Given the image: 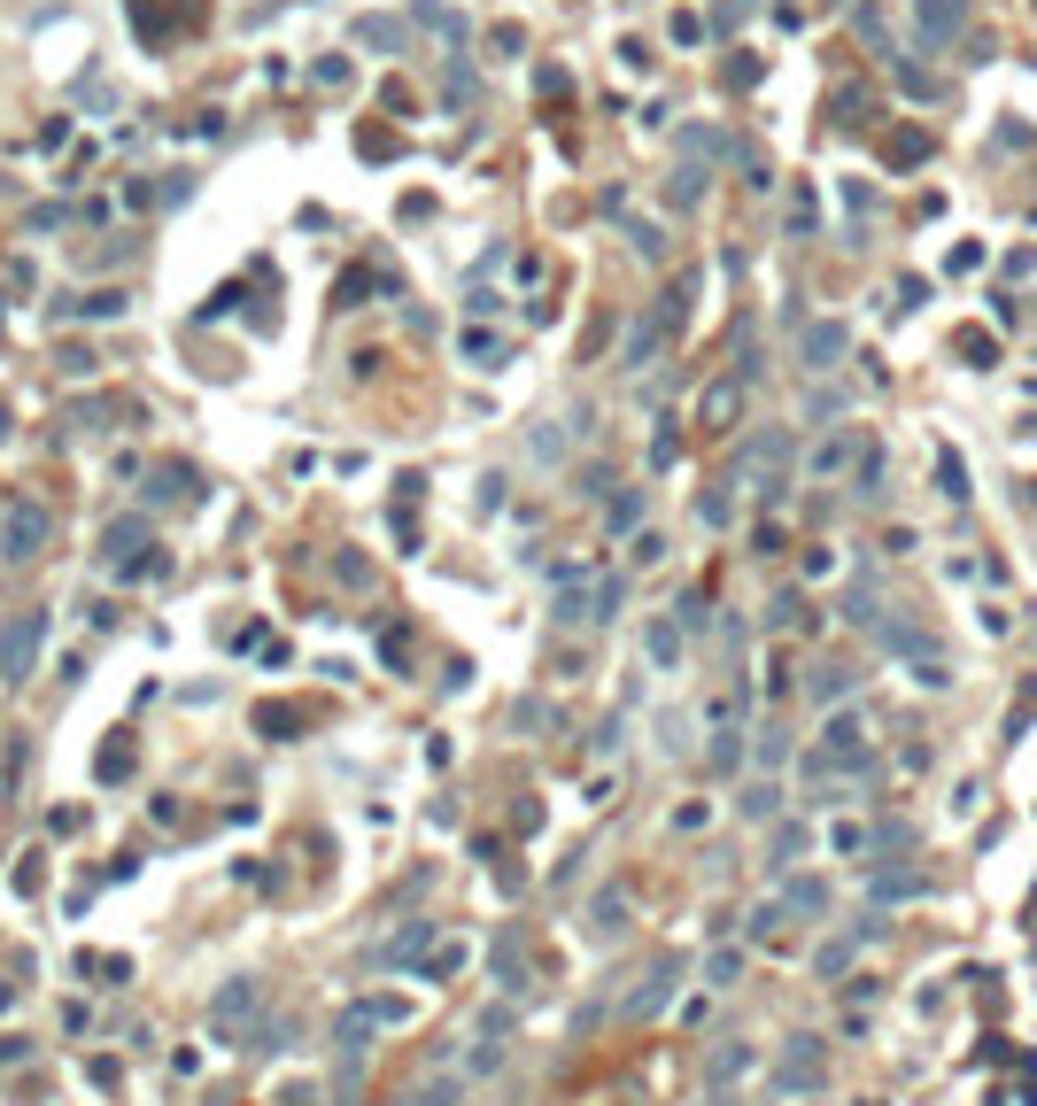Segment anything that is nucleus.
<instances>
[{"label":"nucleus","instance_id":"obj_1","mask_svg":"<svg viewBox=\"0 0 1037 1106\" xmlns=\"http://www.w3.org/2000/svg\"><path fill=\"white\" fill-rule=\"evenodd\" d=\"M821 1076H829V1045H821V1037H790V1052L774 1060V1091L798 1099V1091H813Z\"/></svg>","mask_w":1037,"mask_h":1106},{"label":"nucleus","instance_id":"obj_2","mask_svg":"<svg viewBox=\"0 0 1037 1106\" xmlns=\"http://www.w3.org/2000/svg\"><path fill=\"white\" fill-rule=\"evenodd\" d=\"M844 356H852V333H844V318L805 325V341H798V364H805V372H836Z\"/></svg>","mask_w":1037,"mask_h":1106},{"label":"nucleus","instance_id":"obj_3","mask_svg":"<svg viewBox=\"0 0 1037 1106\" xmlns=\"http://www.w3.org/2000/svg\"><path fill=\"white\" fill-rule=\"evenodd\" d=\"M39 642H47V612H24L16 627H8V642H0V666L24 681V673H31V658H39Z\"/></svg>","mask_w":1037,"mask_h":1106},{"label":"nucleus","instance_id":"obj_4","mask_svg":"<svg viewBox=\"0 0 1037 1106\" xmlns=\"http://www.w3.org/2000/svg\"><path fill=\"white\" fill-rule=\"evenodd\" d=\"M39 542H47V511H39V503H24V511L0 519V550L8 557H39Z\"/></svg>","mask_w":1037,"mask_h":1106},{"label":"nucleus","instance_id":"obj_5","mask_svg":"<svg viewBox=\"0 0 1037 1106\" xmlns=\"http://www.w3.org/2000/svg\"><path fill=\"white\" fill-rule=\"evenodd\" d=\"M875 936H883V921H867L860 936H829V944H821V952H813V975H821V983H836V975H844V967L860 960V944H875Z\"/></svg>","mask_w":1037,"mask_h":1106},{"label":"nucleus","instance_id":"obj_6","mask_svg":"<svg viewBox=\"0 0 1037 1106\" xmlns=\"http://www.w3.org/2000/svg\"><path fill=\"white\" fill-rule=\"evenodd\" d=\"M852 457H867V449H860V434L844 426V434H821V441H813V457H805V472H813V480H836V472L852 465Z\"/></svg>","mask_w":1037,"mask_h":1106},{"label":"nucleus","instance_id":"obj_7","mask_svg":"<svg viewBox=\"0 0 1037 1106\" xmlns=\"http://www.w3.org/2000/svg\"><path fill=\"white\" fill-rule=\"evenodd\" d=\"M914 24H921V39H929V47H945L952 31L968 24V0H914Z\"/></svg>","mask_w":1037,"mask_h":1106},{"label":"nucleus","instance_id":"obj_8","mask_svg":"<svg viewBox=\"0 0 1037 1106\" xmlns=\"http://www.w3.org/2000/svg\"><path fill=\"white\" fill-rule=\"evenodd\" d=\"M697 418H705V434H728V426L743 418V379H720V387H705Z\"/></svg>","mask_w":1037,"mask_h":1106},{"label":"nucleus","instance_id":"obj_9","mask_svg":"<svg viewBox=\"0 0 1037 1106\" xmlns=\"http://www.w3.org/2000/svg\"><path fill=\"white\" fill-rule=\"evenodd\" d=\"M774 898H782V913H829V882H813V874H790Z\"/></svg>","mask_w":1037,"mask_h":1106},{"label":"nucleus","instance_id":"obj_10","mask_svg":"<svg viewBox=\"0 0 1037 1106\" xmlns=\"http://www.w3.org/2000/svg\"><path fill=\"white\" fill-rule=\"evenodd\" d=\"M674 975H682V967H674V960H658L651 975H643V990H635V998H627V1014H658V1006H666V998H674Z\"/></svg>","mask_w":1037,"mask_h":1106},{"label":"nucleus","instance_id":"obj_11","mask_svg":"<svg viewBox=\"0 0 1037 1106\" xmlns=\"http://www.w3.org/2000/svg\"><path fill=\"white\" fill-rule=\"evenodd\" d=\"M751 1068H759V1045H720L705 1076H712V1091H720V1083H743Z\"/></svg>","mask_w":1037,"mask_h":1106},{"label":"nucleus","instance_id":"obj_12","mask_svg":"<svg viewBox=\"0 0 1037 1106\" xmlns=\"http://www.w3.org/2000/svg\"><path fill=\"white\" fill-rule=\"evenodd\" d=\"M620 929H627V890H604L589 905V936H620Z\"/></svg>","mask_w":1037,"mask_h":1106},{"label":"nucleus","instance_id":"obj_13","mask_svg":"<svg viewBox=\"0 0 1037 1106\" xmlns=\"http://www.w3.org/2000/svg\"><path fill=\"white\" fill-rule=\"evenodd\" d=\"M852 495H860V503H883V495H890V465H883V449H867V457H860V488H852Z\"/></svg>","mask_w":1037,"mask_h":1106},{"label":"nucleus","instance_id":"obj_14","mask_svg":"<svg viewBox=\"0 0 1037 1106\" xmlns=\"http://www.w3.org/2000/svg\"><path fill=\"white\" fill-rule=\"evenodd\" d=\"M875 898H883V905L921 898V874H914V867H883V874H875Z\"/></svg>","mask_w":1037,"mask_h":1106},{"label":"nucleus","instance_id":"obj_15","mask_svg":"<svg viewBox=\"0 0 1037 1106\" xmlns=\"http://www.w3.org/2000/svg\"><path fill=\"white\" fill-rule=\"evenodd\" d=\"M643 650H651L658 666H682V627H674V619H658L651 635H643Z\"/></svg>","mask_w":1037,"mask_h":1106},{"label":"nucleus","instance_id":"obj_16","mask_svg":"<svg viewBox=\"0 0 1037 1106\" xmlns=\"http://www.w3.org/2000/svg\"><path fill=\"white\" fill-rule=\"evenodd\" d=\"M937 495H968V465H960V449H937Z\"/></svg>","mask_w":1037,"mask_h":1106},{"label":"nucleus","instance_id":"obj_17","mask_svg":"<svg viewBox=\"0 0 1037 1106\" xmlns=\"http://www.w3.org/2000/svg\"><path fill=\"white\" fill-rule=\"evenodd\" d=\"M248 1006H256V983H225L217 990V1021H240Z\"/></svg>","mask_w":1037,"mask_h":1106},{"label":"nucleus","instance_id":"obj_18","mask_svg":"<svg viewBox=\"0 0 1037 1106\" xmlns=\"http://www.w3.org/2000/svg\"><path fill=\"white\" fill-rule=\"evenodd\" d=\"M751 758H759V766L774 774V766L790 758V735H782V728H759V743H751Z\"/></svg>","mask_w":1037,"mask_h":1106},{"label":"nucleus","instance_id":"obj_19","mask_svg":"<svg viewBox=\"0 0 1037 1106\" xmlns=\"http://www.w3.org/2000/svg\"><path fill=\"white\" fill-rule=\"evenodd\" d=\"M829 844H836V859H860V851H867V828H860V820H836Z\"/></svg>","mask_w":1037,"mask_h":1106},{"label":"nucleus","instance_id":"obj_20","mask_svg":"<svg viewBox=\"0 0 1037 1106\" xmlns=\"http://www.w3.org/2000/svg\"><path fill=\"white\" fill-rule=\"evenodd\" d=\"M774 805H782V782H751V789H743V813H751V820H767Z\"/></svg>","mask_w":1037,"mask_h":1106},{"label":"nucleus","instance_id":"obj_21","mask_svg":"<svg viewBox=\"0 0 1037 1106\" xmlns=\"http://www.w3.org/2000/svg\"><path fill=\"white\" fill-rule=\"evenodd\" d=\"M782 921H790V913H782V898H767L759 913H751V936H759V944H774V936H782Z\"/></svg>","mask_w":1037,"mask_h":1106},{"label":"nucleus","instance_id":"obj_22","mask_svg":"<svg viewBox=\"0 0 1037 1106\" xmlns=\"http://www.w3.org/2000/svg\"><path fill=\"white\" fill-rule=\"evenodd\" d=\"M736 975H743V952H712V960H705V983L712 990H728Z\"/></svg>","mask_w":1037,"mask_h":1106},{"label":"nucleus","instance_id":"obj_23","mask_svg":"<svg viewBox=\"0 0 1037 1106\" xmlns=\"http://www.w3.org/2000/svg\"><path fill=\"white\" fill-rule=\"evenodd\" d=\"M929 155V132H890V163H921Z\"/></svg>","mask_w":1037,"mask_h":1106},{"label":"nucleus","instance_id":"obj_24","mask_svg":"<svg viewBox=\"0 0 1037 1106\" xmlns=\"http://www.w3.org/2000/svg\"><path fill=\"white\" fill-rule=\"evenodd\" d=\"M457 1099H465V1083H457V1076H434L426 1091H418V1106H457Z\"/></svg>","mask_w":1037,"mask_h":1106},{"label":"nucleus","instance_id":"obj_25","mask_svg":"<svg viewBox=\"0 0 1037 1106\" xmlns=\"http://www.w3.org/2000/svg\"><path fill=\"white\" fill-rule=\"evenodd\" d=\"M798 851H805V828H798V820H790V828H774V867H790Z\"/></svg>","mask_w":1037,"mask_h":1106},{"label":"nucleus","instance_id":"obj_26","mask_svg":"<svg viewBox=\"0 0 1037 1106\" xmlns=\"http://www.w3.org/2000/svg\"><path fill=\"white\" fill-rule=\"evenodd\" d=\"M356 39H364V47H395V39H403V31L387 24V16H364V24H356Z\"/></svg>","mask_w":1037,"mask_h":1106},{"label":"nucleus","instance_id":"obj_27","mask_svg":"<svg viewBox=\"0 0 1037 1106\" xmlns=\"http://www.w3.org/2000/svg\"><path fill=\"white\" fill-rule=\"evenodd\" d=\"M960 356H968V364H976V372H983V364H991V356H999V341H991V333H960Z\"/></svg>","mask_w":1037,"mask_h":1106},{"label":"nucleus","instance_id":"obj_28","mask_svg":"<svg viewBox=\"0 0 1037 1106\" xmlns=\"http://www.w3.org/2000/svg\"><path fill=\"white\" fill-rule=\"evenodd\" d=\"M860 39H867V47H890V24H883V8H875V0L860 8Z\"/></svg>","mask_w":1037,"mask_h":1106},{"label":"nucleus","instance_id":"obj_29","mask_svg":"<svg viewBox=\"0 0 1037 1106\" xmlns=\"http://www.w3.org/2000/svg\"><path fill=\"white\" fill-rule=\"evenodd\" d=\"M852 681H860V673H852V666H844V673L829 666V673H821V681H813V697H852Z\"/></svg>","mask_w":1037,"mask_h":1106},{"label":"nucleus","instance_id":"obj_30","mask_svg":"<svg viewBox=\"0 0 1037 1106\" xmlns=\"http://www.w3.org/2000/svg\"><path fill=\"white\" fill-rule=\"evenodd\" d=\"M697 519H705V526H728V519H736V495H705V503H697Z\"/></svg>","mask_w":1037,"mask_h":1106},{"label":"nucleus","instance_id":"obj_31","mask_svg":"<svg viewBox=\"0 0 1037 1106\" xmlns=\"http://www.w3.org/2000/svg\"><path fill=\"white\" fill-rule=\"evenodd\" d=\"M163 573H171V557H132L124 565V581H163Z\"/></svg>","mask_w":1037,"mask_h":1106},{"label":"nucleus","instance_id":"obj_32","mask_svg":"<svg viewBox=\"0 0 1037 1106\" xmlns=\"http://www.w3.org/2000/svg\"><path fill=\"white\" fill-rule=\"evenodd\" d=\"M898 86L914 93V101H929V93H937V78H929V70H906V62H898Z\"/></svg>","mask_w":1037,"mask_h":1106},{"label":"nucleus","instance_id":"obj_33","mask_svg":"<svg viewBox=\"0 0 1037 1106\" xmlns=\"http://www.w3.org/2000/svg\"><path fill=\"white\" fill-rule=\"evenodd\" d=\"M465 356H480V364H496V356H504V341H496V333H465Z\"/></svg>","mask_w":1037,"mask_h":1106},{"label":"nucleus","instance_id":"obj_34","mask_svg":"<svg viewBox=\"0 0 1037 1106\" xmlns=\"http://www.w3.org/2000/svg\"><path fill=\"white\" fill-rule=\"evenodd\" d=\"M983 263H991V256H983V240H960V248H952V271H983Z\"/></svg>","mask_w":1037,"mask_h":1106},{"label":"nucleus","instance_id":"obj_35","mask_svg":"<svg viewBox=\"0 0 1037 1106\" xmlns=\"http://www.w3.org/2000/svg\"><path fill=\"white\" fill-rule=\"evenodd\" d=\"M627 557H635V565H658V557H666V534H635V550H627Z\"/></svg>","mask_w":1037,"mask_h":1106},{"label":"nucleus","instance_id":"obj_36","mask_svg":"<svg viewBox=\"0 0 1037 1106\" xmlns=\"http://www.w3.org/2000/svg\"><path fill=\"white\" fill-rule=\"evenodd\" d=\"M457 967H465V944H442V952L426 960V975H457Z\"/></svg>","mask_w":1037,"mask_h":1106},{"label":"nucleus","instance_id":"obj_37","mask_svg":"<svg viewBox=\"0 0 1037 1106\" xmlns=\"http://www.w3.org/2000/svg\"><path fill=\"white\" fill-rule=\"evenodd\" d=\"M78 310H86V318H117V310H124V294H86Z\"/></svg>","mask_w":1037,"mask_h":1106},{"label":"nucleus","instance_id":"obj_38","mask_svg":"<svg viewBox=\"0 0 1037 1106\" xmlns=\"http://www.w3.org/2000/svg\"><path fill=\"white\" fill-rule=\"evenodd\" d=\"M318 86H349V55H326V62H318Z\"/></svg>","mask_w":1037,"mask_h":1106},{"label":"nucleus","instance_id":"obj_39","mask_svg":"<svg viewBox=\"0 0 1037 1106\" xmlns=\"http://www.w3.org/2000/svg\"><path fill=\"white\" fill-rule=\"evenodd\" d=\"M8 1006H16V983H8V975H0V1014H8Z\"/></svg>","mask_w":1037,"mask_h":1106}]
</instances>
